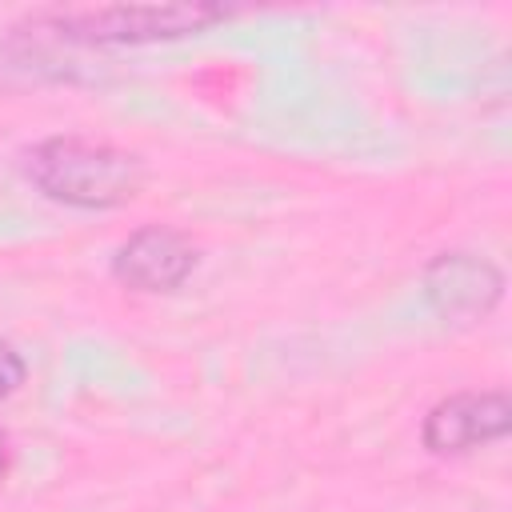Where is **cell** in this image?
I'll list each match as a JSON object with an SVG mask.
<instances>
[{"instance_id":"8992f818","label":"cell","mask_w":512,"mask_h":512,"mask_svg":"<svg viewBox=\"0 0 512 512\" xmlns=\"http://www.w3.org/2000/svg\"><path fill=\"white\" fill-rule=\"evenodd\" d=\"M24 376H28V368H24L20 352H16L12 344H4V340H0V400H4V396H12V392L24 384Z\"/></svg>"},{"instance_id":"3957f363","label":"cell","mask_w":512,"mask_h":512,"mask_svg":"<svg viewBox=\"0 0 512 512\" xmlns=\"http://www.w3.org/2000/svg\"><path fill=\"white\" fill-rule=\"evenodd\" d=\"M512 428V404L504 392H464L440 400L424 416V444L432 452H468L488 440H500Z\"/></svg>"},{"instance_id":"5b68a950","label":"cell","mask_w":512,"mask_h":512,"mask_svg":"<svg viewBox=\"0 0 512 512\" xmlns=\"http://www.w3.org/2000/svg\"><path fill=\"white\" fill-rule=\"evenodd\" d=\"M432 276H444V284H432L436 296H444V308H456V304H468V308H480L488 312L500 296V272L484 260H468V256H448L436 264Z\"/></svg>"},{"instance_id":"277c9868","label":"cell","mask_w":512,"mask_h":512,"mask_svg":"<svg viewBox=\"0 0 512 512\" xmlns=\"http://www.w3.org/2000/svg\"><path fill=\"white\" fill-rule=\"evenodd\" d=\"M196 264V252L192 244L172 232V228H140L136 236H128L120 248H116V260H112V272L128 284V288H140V292H168L176 288Z\"/></svg>"},{"instance_id":"7a4b0ae2","label":"cell","mask_w":512,"mask_h":512,"mask_svg":"<svg viewBox=\"0 0 512 512\" xmlns=\"http://www.w3.org/2000/svg\"><path fill=\"white\" fill-rule=\"evenodd\" d=\"M220 20H228V8L220 4H116V8L60 12L52 16V28L84 44H144V40L204 32Z\"/></svg>"},{"instance_id":"6da1fadb","label":"cell","mask_w":512,"mask_h":512,"mask_svg":"<svg viewBox=\"0 0 512 512\" xmlns=\"http://www.w3.org/2000/svg\"><path fill=\"white\" fill-rule=\"evenodd\" d=\"M24 168L44 196L76 208H116L132 200L148 176L140 156L120 152L112 144L76 140V136L36 144Z\"/></svg>"},{"instance_id":"52a82bcc","label":"cell","mask_w":512,"mask_h":512,"mask_svg":"<svg viewBox=\"0 0 512 512\" xmlns=\"http://www.w3.org/2000/svg\"><path fill=\"white\" fill-rule=\"evenodd\" d=\"M4 468H8V440H4V432H0V476H4Z\"/></svg>"}]
</instances>
